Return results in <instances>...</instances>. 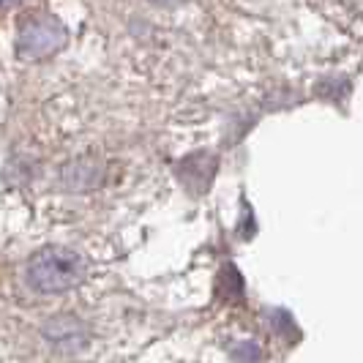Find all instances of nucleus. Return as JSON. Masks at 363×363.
I'll return each mask as SVG.
<instances>
[{
    "instance_id": "f257e3e1",
    "label": "nucleus",
    "mask_w": 363,
    "mask_h": 363,
    "mask_svg": "<svg viewBox=\"0 0 363 363\" xmlns=\"http://www.w3.org/2000/svg\"><path fill=\"white\" fill-rule=\"evenodd\" d=\"M85 273L82 259L69 249H44L28 265V281L41 292H63L79 284Z\"/></svg>"
}]
</instances>
